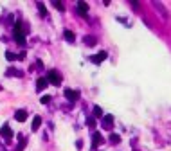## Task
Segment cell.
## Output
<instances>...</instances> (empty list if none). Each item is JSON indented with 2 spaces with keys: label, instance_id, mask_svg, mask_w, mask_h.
<instances>
[{
  "label": "cell",
  "instance_id": "2e32d148",
  "mask_svg": "<svg viewBox=\"0 0 171 151\" xmlns=\"http://www.w3.org/2000/svg\"><path fill=\"white\" fill-rule=\"evenodd\" d=\"M36 5H38V9H40V15H41V16H47V9H45V5H43L41 2H38Z\"/></svg>",
  "mask_w": 171,
  "mask_h": 151
},
{
  "label": "cell",
  "instance_id": "7402d4cb",
  "mask_svg": "<svg viewBox=\"0 0 171 151\" xmlns=\"http://www.w3.org/2000/svg\"><path fill=\"white\" fill-rule=\"evenodd\" d=\"M49 101H51V97H49V95H41V97H40V103H41V104H47Z\"/></svg>",
  "mask_w": 171,
  "mask_h": 151
},
{
  "label": "cell",
  "instance_id": "3957f363",
  "mask_svg": "<svg viewBox=\"0 0 171 151\" xmlns=\"http://www.w3.org/2000/svg\"><path fill=\"white\" fill-rule=\"evenodd\" d=\"M47 81L58 86V85H61V76L58 74L56 70H49V72H47Z\"/></svg>",
  "mask_w": 171,
  "mask_h": 151
},
{
  "label": "cell",
  "instance_id": "ffe728a7",
  "mask_svg": "<svg viewBox=\"0 0 171 151\" xmlns=\"http://www.w3.org/2000/svg\"><path fill=\"white\" fill-rule=\"evenodd\" d=\"M52 5H54L56 9H59V11H63V9H65V7H63V4H61V2H58V0H52Z\"/></svg>",
  "mask_w": 171,
  "mask_h": 151
},
{
  "label": "cell",
  "instance_id": "ac0fdd59",
  "mask_svg": "<svg viewBox=\"0 0 171 151\" xmlns=\"http://www.w3.org/2000/svg\"><path fill=\"white\" fill-rule=\"evenodd\" d=\"M5 58H7L9 61H15V59H18V56H16V54H13V52H9V51L5 52Z\"/></svg>",
  "mask_w": 171,
  "mask_h": 151
},
{
  "label": "cell",
  "instance_id": "30bf717a",
  "mask_svg": "<svg viewBox=\"0 0 171 151\" xmlns=\"http://www.w3.org/2000/svg\"><path fill=\"white\" fill-rule=\"evenodd\" d=\"M112 124H114V117H112V115H103V128L110 130Z\"/></svg>",
  "mask_w": 171,
  "mask_h": 151
},
{
  "label": "cell",
  "instance_id": "5bb4252c",
  "mask_svg": "<svg viewBox=\"0 0 171 151\" xmlns=\"http://www.w3.org/2000/svg\"><path fill=\"white\" fill-rule=\"evenodd\" d=\"M63 36H65V40H67V41H70V43H72V41L76 40V36H74V33H72V31H69V29H67V31L63 33Z\"/></svg>",
  "mask_w": 171,
  "mask_h": 151
},
{
  "label": "cell",
  "instance_id": "9c48e42d",
  "mask_svg": "<svg viewBox=\"0 0 171 151\" xmlns=\"http://www.w3.org/2000/svg\"><path fill=\"white\" fill-rule=\"evenodd\" d=\"M49 86V81H47V77H38V81H36V90L41 92V90H45Z\"/></svg>",
  "mask_w": 171,
  "mask_h": 151
},
{
  "label": "cell",
  "instance_id": "8fae6325",
  "mask_svg": "<svg viewBox=\"0 0 171 151\" xmlns=\"http://www.w3.org/2000/svg\"><path fill=\"white\" fill-rule=\"evenodd\" d=\"M15 119H16L18 122H23V121L27 119V112H25V110H16V113H15Z\"/></svg>",
  "mask_w": 171,
  "mask_h": 151
},
{
  "label": "cell",
  "instance_id": "d6986e66",
  "mask_svg": "<svg viewBox=\"0 0 171 151\" xmlns=\"http://www.w3.org/2000/svg\"><path fill=\"white\" fill-rule=\"evenodd\" d=\"M25 144H27V140H25V139H20V144H18V148H16V151H23Z\"/></svg>",
  "mask_w": 171,
  "mask_h": 151
},
{
  "label": "cell",
  "instance_id": "8992f818",
  "mask_svg": "<svg viewBox=\"0 0 171 151\" xmlns=\"http://www.w3.org/2000/svg\"><path fill=\"white\" fill-rule=\"evenodd\" d=\"M105 142V139H103V135L99 132H95L94 135H92V148H99L101 144Z\"/></svg>",
  "mask_w": 171,
  "mask_h": 151
},
{
  "label": "cell",
  "instance_id": "9a60e30c",
  "mask_svg": "<svg viewBox=\"0 0 171 151\" xmlns=\"http://www.w3.org/2000/svg\"><path fill=\"white\" fill-rule=\"evenodd\" d=\"M110 142H112V144H119V142H121V137H119L117 133H112V135H110Z\"/></svg>",
  "mask_w": 171,
  "mask_h": 151
},
{
  "label": "cell",
  "instance_id": "7c38bea8",
  "mask_svg": "<svg viewBox=\"0 0 171 151\" xmlns=\"http://www.w3.org/2000/svg\"><path fill=\"white\" fill-rule=\"evenodd\" d=\"M40 126H41V117L36 115V117L33 119V126H31V128H33V132H36V130H40Z\"/></svg>",
  "mask_w": 171,
  "mask_h": 151
},
{
  "label": "cell",
  "instance_id": "44dd1931",
  "mask_svg": "<svg viewBox=\"0 0 171 151\" xmlns=\"http://www.w3.org/2000/svg\"><path fill=\"white\" fill-rule=\"evenodd\" d=\"M87 124H88L90 128H95V119L94 117H88V119H87Z\"/></svg>",
  "mask_w": 171,
  "mask_h": 151
},
{
  "label": "cell",
  "instance_id": "e0dca14e",
  "mask_svg": "<svg viewBox=\"0 0 171 151\" xmlns=\"http://www.w3.org/2000/svg\"><path fill=\"white\" fill-rule=\"evenodd\" d=\"M94 117H97V119L103 117V110H101V106H94Z\"/></svg>",
  "mask_w": 171,
  "mask_h": 151
},
{
  "label": "cell",
  "instance_id": "277c9868",
  "mask_svg": "<svg viewBox=\"0 0 171 151\" xmlns=\"http://www.w3.org/2000/svg\"><path fill=\"white\" fill-rule=\"evenodd\" d=\"M0 135H2V137H4V139L7 140V142H9V140L13 139V132H11V128H9V124H4V126L0 128Z\"/></svg>",
  "mask_w": 171,
  "mask_h": 151
},
{
  "label": "cell",
  "instance_id": "5b68a950",
  "mask_svg": "<svg viewBox=\"0 0 171 151\" xmlns=\"http://www.w3.org/2000/svg\"><path fill=\"white\" fill-rule=\"evenodd\" d=\"M106 56H108V54H106L105 51H101V52H97V54H94V56H90V61L95 63V65H99V63H103V61L106 59Z\"/></svg>",
  "mask_w": 171,
  "mask_h": 151
},
{
  "label": "cell",
  "instance_id": "52a82bcc",
  "mask_svg": "<svg viewBox=\"0 0 171 151\" xmlns=\"http://www.w3.org/2000/svg\"><path fill=\"white\" fill-rule=\"evenodd\" d=\"M77 13H79L81 16H87V13H88V4L83 2V0H79V2H77Z\"/></svg>",
  "mask_w": 171,
  "mask_h": 151
},
{
  "label": "cell",
  "instance_id": "4fadbf2b",
  "mask_svg": "<svg viewBox=\"0 0 171 151\" xmlns=\"http://www.w3.org/2000/svg\"><path fill=\"white\" fill-rule=\"evenodd\" d=\"M83 41H85V45H88V47H94L95 43H97L95 36H85L83 38Z\"/></svg>",
  "mask_w": 171,
  "mask_h": 151
},
{
  "label": "cell",
  "instance_id": "7a4b0ae2",
  "mask_svg": "<svg viewBox=\"0 0 171 151\" xmlns=\"http://www.w3.org/2000/svg\"><path fill=\"white\" fill-rule=\"evenodd\" d=\"M151 5H153V9H155V11H157L160 16H162V20H166V22L169 20V13H168V9L164 7V4H162V2H157V0H153Z\"/></svg>",
  "mask_w": 171,
  "mask_h": 151
},
{
  "label": "cell",
  "instance_id": "ba28073f",
  "mask_svg": "<svg viewBox=\"0 0 171 151\" xmlns=\"http://www.w3.org/2000/svg\"><path fill=\"white\" fill-rule=\"evenodd\" d=\"M65 97H67L69 101H72V103H74V101L79 99V92L72 90V88H67V90H65Z\"/></svg>",
  "mask_w": 171,
  "mask_h": 151
},
{
  "label": "cell",
  "instance_id": "6da1fadb",
  "mask_svg": "<svg viewBox=\"0 0 171 151\" xmlns=\"http://www.w3.org/2000/svg\"><path fill=\"white\" fill-rule=\"evenodd\" d=\"M13 34H15V40L18 41L20 45H25V29H23V23L22 22H16L15 23Z\"/></svg>",
  "mask_w": 171,
  "mask_h": 151
}]
</instances>
